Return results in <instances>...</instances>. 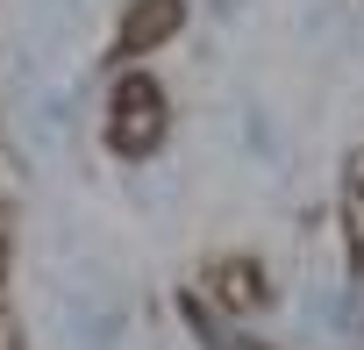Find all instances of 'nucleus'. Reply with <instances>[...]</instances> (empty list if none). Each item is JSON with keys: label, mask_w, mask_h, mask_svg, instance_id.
<instances>
[{"label": "nucleus", "mask_w": 364, "mask_h": 350, "mask_svg": "<svg viewBox=\"0 0 364 350\" xmlns=\"http://www.w3.org/2000/svg\"><path fill=\"white\" fill-rule=\"evenodd\" d=\"M164 29H171V0H150V15L129 29V43H150V36H164Z\"/></svg>", "instance_id": "f03ea898"}, {"label": "nucleus", "mask_w": 364, "mask_h": 350, "mask_svg": "<svg viewBox=\"0 0 364 350\" xmlns=\"http://www.w3.org/2000/svg\"><path fill=\"white\" fill-rule=\"evenodd\" d=\"M114 122H122V143H129V150L150 143V122H157V93H150V79H129V86H122Z\"/></svg>", "instance_id": "f257e3e1"}]
</instances>
